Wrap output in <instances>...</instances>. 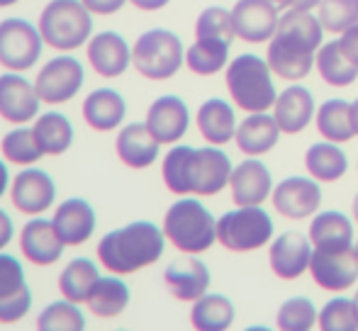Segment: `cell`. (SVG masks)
Wrapping results in <instances>:
<instances>
[{
  "instance_id": "obj_5",
  "label": "cell",
  "mask_w": 358,
  "mask_h": 331,
  "mask_svg": "<svg viewBox=\"0 0 358 331\" xmlns=\"http://www.w3.org/2000/svg\"><path fill=\"white\" fill-rule=\"evenodd\" d=\"M44 44L57 52H76L93 37V13L83 0H52L39 15Z\"/></svg>"
},
{
  "instance_id": "obj_1",
  "label": "cell",
  "mask_w": 358,
  "mask_h": 331,
  "mask_svg": "<svg viewBox=\"0 0 358 331\" xmlns=\"http://www.w3.org/2000/svg\"><path fill=\"white\" fill-rule=\"evenodd\" d=\"M231 161L220 147H173L164 156V183L176 195L210 198L224 190L231 178Z\"/></svg>"
},
{
  "instance_id": "obj_17",
  "label": "cell",
  "mask_w": 358,
  "mask_h": 331,
  "mask_svg": "<svg viewBox=\"0 0 358 331\" xmlns=\"http://www.w3.org/2000/svg\"><path fill=\"white\" fill-rule=\"evenodd\" d=\"M64 249H66V244L59 237L52 219L32 217L20 232V251L29 263L39 265V268L57 263L64 256Z\"/></svg>"
},
{
  "instance_id": "obj_50",
  "label": "cell",
  "mask_w": 358,
  "mask_h": 331,
  "mask_svg": "<svg viewBox=\"0 0 358 331\" xmlns=\"http://www.w3.org/2000/svg\"><path fill=\"white\" fill-rule=\"evenodd\" d=\"M351 117H354V129L358 134V100H356V103H351Z\"/></svg>"
},
{
  "instance_id": "obj_22",
  "label": "cell",
  "mask_w": 358,
  "mask_h": 331,
  "mask_svg": "<svg viewBox=\"0 0 358 331\" xmlns=\"http://www.w3.org/2000/svg\"><path fill=\"white\" fill-rule=\"evenodd\" d=\"M115 152H117L120 161L127 168L142 170L149 168L151 163H156L161 152V142L151 134L146 122H132L120 129L117 139H115Z\"/></svg>"
},
{
  "instance_id": "obj_21",
  "label": "cell",
  "mask_w": 358,
  "mask_h": 331,
  "mask_svg": "<svg viewBox=\"0 0 358 331\" xmlns=\"http://www.w3.org/2000/svg\"><path fill=\"white\" fill-rule=\"evenodd\" d=\"M166 288L171 290L176 300L180 302H195L203 297L210 288V270L203 260L195 258V253H188V258H176L164 270Z\"/></svg>"
},
{
  "instance_id": "obj_38",
  "label": "cell",
  "mask_w": 358,
  "mask_h": 331,
  "mask_svg": "<svg viewBox=\"0 0 358 331\" xmlns=\"http://www.w3.org/2000/svg\"><path fill=\"white\" fill-rule=\"evenodd\" d=\"M0 152L8 163L15 166H34L39 159L44 156V152L39 149L37 137H34L32 127H15L0 142Z\"/></svg>"
},
{
  "instance_id": "obj_23",
  "label": "cell",
  "mask_w": 358,
  "mask_h": 331,
  "mask_svg": "<svg viewBox=\"0 0 358 331\" xmlns=\"http://www.w3.org/2000/svg\"><path fill=\"white\" fill-rule=\"evenodd\" d=\"M229 188H231V200L239 207H249V205L266 203V198L273 190V178H271V170L261 161L246 159V161H241L231 170Z\"/></svg>"
},
{
  "instance_id": "obj_42",
  "label": "cell",
  "mask_w": 358,
  "mask_h": 331,
  "mask_svg": "<svg viewBox=\"0 0 358 331\" xmlns=\"http://www.w3.org/2000/svg\"><path fill=\"white\" fill-rule=\"evenodd\" d=\"M317 307L307 297H292L278 309V329L283 331H310L317 322Z\"/></svg>"
},
{
  "instance_id": "obj_13",
  "label": "cell",
  "mask_w": 358,
  "mask_h": 331,
  "mask_svg": "<svg viewBox=\"0 0 358 331\" xmlns=\"http://www.w3.org/2000/svg\"><path fill=\"white\" fill-rule=\"evenodd\" d=\"M42 98L34 83H29L22 73L5 71L0 76V117L10 124H27L37 119Z\"/></svg>"
},
{
  "instance_id": "obj_33",
  "label": "cell",
  "mask_w": 358,
  "mask_h": 331,
  "mask_svg": "<svg viewBox=\"0 0 358 331\" xmlns=\"http://www.w3.org/2000/svg\"><path fill=\"white\" fill-rule=\"evenodd\" d=\"M100 270L90 258H73L66 268L59 273V293L71 302L83 304L88 300L93 285L98 283Z\"/></svg>"
},
{
  "instance_id": "obj_19",
  "label": "cell",
  "mask_w": 358,
  "mask_h": 331,
  "mask_svg": "<svg viewBox=\"0 0 358 331\" xmlns=\"http://www.w3.org/2000/svg\"><path fill=\"white\" fill-rule=\"evenodd\" d=\"M190 124L188 105L178 95H161L146 112V127L161 144H178Z\"/></svg>"
},
{
  "instance_id": "obj_53",
  "label": "cell",
  "mask_w": 358,
  "mask_h": 331,
  "mask_svg": "<svg viewBox=\"0 0 358 331\" xmlns=\"http://www.w3.org/2000/svg\"><path fill=\"white\" fill-rule=\"evenodd\" d=\"M273 3L278 5V8H285V3H287V0H273Z\"/></svg>"
},
{
  "instance_id": "obj_37",
  "label": "cell",
  "mask_w": 358,
  "mask_h": 331,
  "mask_svg": "<svg viewBox=\"0 0 358 331\" xmlns=\"http://www.w3.org/2000/svg\"><path fill=\"white\" fill-rule=\"evenodd\" d=\"M231 44L222 39H195L193 47L185 52V64L198 76H215L222 66H227Z\"/></svg>"
},
{
  "instance_id": "obj_30",
  "label": "cell",
  "mask_w": 358,
  "mask_h": 331,
  "mask_svg": "<svg viewBox=\"0 0 358 331\" xmlns=\"http://www.w3.org/2000/svg\"><path fill=\"white\" fill-rule=\"evenodd\" d=\"M88 309L98 319H115L127 309L129 304V288L124 280H120V275H100L98 283L93 285L88 300H85Z\"/></svg>"
},
{
  "instance_id": "obj_40",
  "label": "cell",
  "mask_w": 358,
  "mask_h": 331,
  "mask_svg": "<svg viewBox=\"0 0 358 331\" xmlns=\"http://www.w3.org/2000/svg\"><path fill=\"white\" fill-rule=\"evenodd\" d=\"M320 329L324 331H358V307L354 300L334 297L322 307Z\"/></svg>"
},
{
  "instance_id": "obj_51",
  "label": "cell",
  "mask_w": 358,
  "mask_h": 331,
  "mask_svg": "<svg viewBox=\"0 0 358 331\" xmlns=\"http://www.w3.org/2000/svg\"><path fill=\"white\" fill-rule=\"evenodd\" d=\"M20 3V0H0V8H10V5Z\"/></svg>"
},
{
  "instance_id": "obj_11",
  "label": "cell",
  "mask_w": 358,
  "mask_h": 331,
  "mask_svg": "<svg viewBox=\"0 0 358 331\" xmlns=\"http://www.w3.org/2000/svg\"><path fill=\"white\" fill-rule=\"evenodd\" d=\"M32 309V290L15 256L0 251V324H17Z\"/></svg>"
},
{
  "instance_id": "obj_20",
  "label": "cell",
  "mask_w": 358,
  "mask_h": 331,
  "mask_svg": "<svg viewBox=\"0 0 358 331\" xmlns=\"http://www.w3.org/2000/svg\"><path fill=\"white\" fill-rule=\"evenodd\" d=\"M52 222L66 247H83L85 242H90L95 227H98L93 205L83 198H69L59 203Z\"/></svg>"
},
{
  "instance_id": "obj_25",
  "label": "cell",
  "mask_w": 358,
  "mask_h": 331,
  "mask_svg": "<svg viewBox=\"0 0 358 331\" xmlns=\"http://www.w3.org/2000/svg\"><path fill=\"white\" fill-rule=\"evenodd\" d=\"M127 117V103L113 88H98L85 95L83 119L95 132H113Z\"/></svg>"
},
{
  "instance_id": "obj_29",
  "label": "cell",
  "mask_w": 358,
  "mask_h": 331,
  "mask_svg": "<svg viewBox=\"0 0 358 331\" xmlns=\"http://www.w3.org/2000/svg\"><path fill=\"white\" fill-rule=\"evenodd\" d=\"M280 127L275 122V117L266 112H254L251 117H246L236 129V147L249 156H261V154L271 152L278 144Z\"/></svg>"
},
{
  "instance_id": "obj_41",
  "label": "cell",
  "mask_w": 358,
  "mask_h": 331,
  "mask_svg": "<svg viewBox=\"0 0 358 331\" xmlns=\"http://www.w3.org/2000/svg\"><path fill=\"white\" fill-rule=\"evenodd\" d=\"M195 37L198 39H222V42L231 44V39L236 37L231 13L224 8L203 10L198 22H195Z\"/></svg>"
},
{
  "instance_id": "obj_27",
  "label": "cell",
  "mask_w": 358,
  "mask_h": 331,
  "mask_svg": "<svg viewBox=\"0 0 358 331\" xmlns=\"http://www.w3.org/2000/svg\"><path fill=\"white\" fill-rule=\"evenodd\" d=\"M198 129L208 144L222 147L236 137V119L234 110L222 98H210L198 110Z\"/></svg>"
},
{
  "instance_id": "obj_14",
  "label": "cell",
  "mask_w": 358,
  "mask_h": 331,
  "mask_svg": "<svg viewBox=\"0 0 358 331\" xmlns=\"http://www.w3.org/2000/svg\"><path fill=\"white\" fill-rule=\"evenodd\" d=\"M234 32L251 44L271 42L278 29V8L273 0H239L231 10Z\"/></svg>"
},
{
  "instance_id": "obj_48",
  "label": "cell",
  "mask_w": 358,
  "mask_h": 331,
  "mask_svg": "<svg viewBox=\"0 0 358 331\" xmlns=\"http://www.w3.org/2000/svg\"><path fill=\"white\" fill-rule=\"evenodd\" d=\"M322 0H287L285 8L292 10H312V8H320Z\"/></svg>"
},
{
  "instance_id": "obj_43",
  "label": "cell",
  "mask_w": 358,
  "mask_h": 331,
  "mask_svg": "<svg viewBox=\"0 0 358 331\" xmlns=\"http://www.w3.org/2000/svg\"><path fill=\"white\" fill-rule=\"evenodd\" d=\"M320 22L329 32H346L358 22V0H322Z\"/></svg>"
},
{
  "instance_id": "obj_16",
  "label": "cell",
  "mask_w": 358,
  "mask_h": 331,
  "mask_svg": "<svg viewBox=\"0 0 358 331\" xmlns=\"http://www.w3.org/2000/svg\"><path fill=\"white\" fill-rule=\"evenodd\" d=\"M85 54L93 71L103 78H120L132 64V47L120 32L105 29L88 39Z\"/></svg>"
},
{
  "instance_id": "obj_8",
  "label": "cell",
  "mask_w": 358,
  "mask_h": 331,
  "mask_svg": "<svg viewBox=\"0 0 358 331\" xmlns=\"http://www.w3.org/2000/svg\"><path fill=\"white\" fill-rule=\"evenodd\" d=\"M271 237H273V219L261 205L231 209V212L222 214L217 222V242L236 253L266 247Z\"/></svg>"
},
{
  "instance_id": "obj_18",
  "label": "cell",
  "mask_w": 358,
  "mask_h": 331,
  "mask_svg": "<svg viewBox=\"0 0 358 331\" xmlns=\"http://www.w3.org/2000/svg\"><path fill=\"white\" fill-rule=\"evenodd\" d=\"M322 205V188L317 178L290 175L273 190V207L287 219H305Z\"/></svg>"
},
{
  "instance_id": "obj_3",
  "label": "cell",
  "mask_w": 358,
  "mask_h": 331,
  "mask_svg": "<svg viewBox=\"0 0 358 331\" xmlns=\"http://www.w3.org/2000/svg\"><path fill=\"white\" fill-rule=\"evenodd\" d=\"M166 234L154 222L137 219L127 227H120L108 232L98 242V260L105 270L115 275H132L137 270L154 265L164 256Z\"/></svg>"
},
{
  "instance_id": "obj_55",
  "label": "cell",
  "mask_w": 358,
  "mask_h": 331,
  "mask_svg": "<svg viewBox=\"0 0 358 331\" xmlns=\"http://www.w3.org/2000/svg\"><path fill=\"white\" fill-rule=\"evenodd\" d=\"M356 256H358V242H356Z\"/></svg>"
},
{
  "instance_id": "obj_2",
  "label": "cell",
  "mask_w": 358,
  "mask_h": 331,
  "mask_svg": "<svg viewBox=\"0 0 358 331\" xmlns=\"http://www.w3.org/2000/svg\"><path fill=\"white\" fill-rule=\"evenodd\" d=\"M322 22L310 10H290L278 20V29L268 44V66L285 81H302L315 66L322 44Z\"/></svg>"
},
{
  "instance_id": "obj_15",
  "label": "cell",
  "mask_w": 358,
  "mask_h": 331,
  "mask_svg": "<svg viewBox=\"0 0 358 331\" xmlns=\"http://www.w3.org/2000/svg\"><path fill=\"white\" fill-rule=\"evenodd\" d=\"M310 273L315 283L324 290H341L351 288L358 280V256L356 249L344 251H320L315 249L310 260Z\"/></svg>"
},
{
  "instance_id": "obj_47",
  "label": "cell",
  "mask_w": 358,
  "mask_h": 331,
  "mask_svg": "<svg viewBox=\"0 0 358 331\" xmlns=\"http://www.w3.org/2000/svg\"><path fill=\"white\" fill-rule=\"evenodd\" d=\"M129 3H132L134 8L144 10V13H154V10L166 8V5H169L171 0H129Z\"/></svg>"
},
{
  "instance_id": "obj_36",
  "label": "cell",
  "mask_w": 358,
  "mask_h": 331,
  "mask_svg": "<svg viewBox=\"0 0 358 331\" xmlns=\"http://www.w3.org/2000/svg\"><path fill=\"white\" fill-rule=\"evenodd\" d=\"M190 322L198 331H224L234 322V304L224 295H208L195 300Z\"/></svg>"
},
{
  "instance_id": "obj_4",
  "label": "cell",
  "mask_w": 358,
  "mask_h": 331,
  "mask_svg": "<svg viewBox=\"0 0 358 331\" xmlns=\"http://www.w3.org/2000/svg\"><path fill=\"white\" fill-rule=\"evenodd\" d=\"M164 234L183 253H203L217 242V219L200 200L180 198L166 209Z\"/></svg>"
},
{
  "instance_id": "obj_7",
  "label": "cell",
  "mask_w": 358,
  "mask_h": 331,
  "mask_svg": "<svg viewBox=\"0 0 358 331\" xmlns=\"http://www.w3.org/2000/svg\"><path fill=\"white\" fill-rule=\"evenodd\" d=\"M183 61L185 52L180 37L164 27L146 29L132 47V66L149 81H169L180 71Z\"/></svg>"
},
{
  "instance_id": "obj_39",
  "label": "cell",
  "mask_w": 358,
  "mask_h": 331,
  "mask_svg": "<svg viewBox=\"0 0 358 331\" xmlns=\"http://www.w3.org/2000/svg\"><path fill=\"white\" fill-rule=\"evenodd\" d=\"M37 329L39 331H83L85 329V314L80 312L78 302L71 300H57L47 304L37 314Z\"/></svg>"
},
{
  "instance_id": "obj_45",
  "label": "cell",
  "mask_w": 358,
  "mask_h": 331,
  "mask_svg": "<svg viewBox=\"0 0 358 331\" xmlns=\"http://www.w3.org/2000/svg\"><path fill=\"white\" fill-rule=\"evenodd\" d=\"M341 42V49H344V54L351 59V61L358 66V22L354 24V27H349L344 32V37L339 39Z\"/></svg>"
},
{
  "instance_id": "obj_52",
  "label": "cell",
  "mask_w": 358,
  "mask_h": 331,
  "mask_svg": "<svg viewBox=\"0 0 358 331\" xmlns=\"http://www.w3.org/2000/svg\"><path fill=\"white\" fill-rule=\"evenodd\" d=\"M354 217H356V222H358V193H356V198H354Z\"/></svg>"
},
{
  "instance_id": "obj_28",
  "label": "cell",
  "mask_w": 358,
  "mask_h": 331,
  "mask_svg": "<svg viewBox=\"0 0 358 331\" xmlns=\"http://www.w3.org/2000/svg\"><path fill=\"white\" fill-rule=\"evenodd\" d=\"M32 132L37 137V144L44 152V156H62V154H66L73 147L76 139L71 119L64 112H57V110L37 115Z\"/></svg>"
},
{
  "instance_id": "obj_34",
  "label": "cell",
  "mask_w": 358,
  "mask_h": 331,
  "mask_svg": "<svg viewBox=\"0 0 358 331\" xmlns=\"http://www.w3.org/2000/svg\"><path fill=\"white\" fill-rule=\"evenodd\" d=\"M317 71L324 83L334 88H346L358 78V66L341 49V42H329L317 52Z\"/></svg>"
},
{
  "instance_id": "obj_35",
  "label": "cell",
  "mask_w": 358,
  "mask_h": 331,
  "mask_svg": "<svg viewBox=\"0 0 358 331\" xmlns=\"http://www.w3.org/2000/svg\"><path fill=\"white\" fill-rule=\"evenodd\" d=\"M305 166L312 178H317L320 183H334V180H339L346 173L349 159H346V154L334 142L312 144L305 154Z\"/></svg>"
},
{
  "instance_id": "obj_32",
  "label": "cell",
  "mask_w": 358,
  "mask_h": 331,
  "mask_svg": "<svg viewBox=\"0 0 358 331\" xmlns=\"http://www.w3.org/2000/svg\"><path fill=\"white\" fill-rule=\"evenodd\" d=\"M317 129L327 142L344 144L354 139V117H351V103L346 100H327L317 110Z\"/></svg>"
},
{
  "instance_id": "obj_31",
  "label": "cell",
  "mask_w": 358,
  "mask_h": 331,
  "mask_svg": "<svg viewBox=\"0 0 358 331\" xmlns=\"http://www.w3.org/2000/svg\"><path fill=\"white\" fill-rule=\"evenodd\" d=\"M310 242L320 251H344L351 249L354 242V227L349 217L341 212H322L310 224Z\"/></svg>"
},
{
  "instance_id": "obj_10",
  "label": "cell",
  "mask_w": 358,
  "mask_h": 331,
  "mask_svg": "<svg viewBox=\"0 0 358 331\" xmlns=\"http://www.w3.org/2000/svg\"><path fill=\"white\" fill-rule=\"evenodd\" d=\"M85 81V68L76 57H54L39 68L34 78L39 98L44 105H64L80 93Z\"/></svg>"
},
{
  "instance_id": "obj_54",
  "label": "cell",
  "mask_w": 358,
  "mask_h": 331,
  "mask_svg": "<svg viewBox=\"0 0 358 331\" xmlns=\"http://www.w3.org/2000/svg\"><path fill=\"white\" fill-rule=\"evenodd\" d=\"M354 302H356V307H358V290H356V297H354Z\"/></svg>"
},
{
  "instance_id": "obj_12",
  "label": "cell",
  "mask_w": 358,
  "mask_h": 331,
  "mask_svg": "<svg viewBox=\"0 0 358 331\" xmlns=\"http://www.w3.org/2000/svg\"><path fill=\"white\" fill-rule=\"evenodd\" d=\"M10 200H13L15 209L29 217H39L47 209H52L54 200H57V183L47 170L37 168V166H24L15 175L10 183Z\"/></svg>"
},
{
  "instance_id": "obj_6",
  "label": "cell",
  "mask_w": 358,
  "mask_h": 331,
  "mask_svg": "<svg viewBox=\"0 0 358 331\" xmlns=\"http://www.w3.org/2000/svg\"><path fill=\"white\" fill-rule=\"evenodd\" d=\"M229 95L246 112H266L275 105V88L271 81V66L256 54H241L227 66Z\"/></svg>"
},
{
  "instance_id": "obj_49",
  "label": "cell",
  "mask_w": 358,
  "mask_h": 331,
  "mask_svg": "<svg viewBox=\"0 0 358 331\" xmlns=\"http://www.w3.org/2000/svg\"><path fill=\"white\" fill-rule=\"evenodd\" d=\"M10 170H8V163L0 161V198H3L5 193H10Z\"/></svg>"
},
{
  "instance_id": "obj_9",
  "label": "cell",
  "mask_w": 358,
  "mask_h": 331,
  "mask_svg": "<svg viewBox=\"0 0 358 331\" xmlns=\"http://www.w3.org/2000/svg\"><path fill=\"white\" fill-rule=\"evenodd\" d=\"M44 37L39 27H34L24 17L0 20V66L5 71L24 73L34 68L42 59Z\"/></svg>"
},
{
  "instance_id": "obj_44",
  "label": "cell",
  "mask_w": 358,
  "mask_h": 331,
  "mask_svg": "<svg viewBox=\"0 0 358 331\" xmlns=\"http://www.w3.org/2000/svg\"><path fill=\"white\" fill-rule=\"evenodd\" d=\"M127 0H83V5L93 15H115L124 8Z\"/></svg>"
},
{
  "instance_id": "obj_46",
  "label": "cell",
  "mask_w": 358,
  "mask_h": 331,
  "mask_svg": "<svg viewBox=\"0 0 358 331\" xmlns=\"http://www.w3.org/2000/svg\"><path fill=\"white\" fill-rule=\"evenodd\" d=\"M13 237H15V224H13V219H10V214L0 207V251L13 242Z\"/></svg>"
},
{
  "instance_id": "obj_26",
  "label": "cell",
  "mask_w": 358,
  "mask_h": 331,
  "mask_svg": "<svg viewBox=\"0 0 358 331\" xmlns=\"http://www.w3.org/2000/svg\"><path fill=\"white\" fill-rule=\"evenodd\" d=\"M275 122H278L280 132L297 134L310 124L312 115H315V98L307 88L302 85H290L275 98Z\"/></svg>"
},
{
  "instance_id": "obj_24",
  "label": "cell",
  "mask_w": 358,
  "mask_h": 331,
  "mask_svg": "<svg viewBox=\"0 0 358 331\" xmlns=\"http://www.w3.org/2000/svg\"><path fill=\"white\" fill-rule=\"evenodd\" d=\"M271 268L280 280H295L310 268L312 247L300 232H285L271 244Z\"/></svg>"
}]
</instances>
